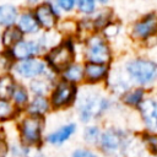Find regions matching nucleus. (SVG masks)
Returning a JSON list of instances; mask_svg holds the SVG:
<instances>
[{
	"label": "nucleus",
	"mask_w": 157,
	"mask_h": 157,
	"mask_svg": "<svg viewBox=\"0 0 157 157\" xmlns=\"http://www.w3.org/2000/svg\"><path fill=\"white\" fill-rule=\"evenodd\" d=\"M125 71L132 81L140 85H148L156 78L157 66L153 61L147 59H134L126 64Z\"/></svg>",
	"instance_id": "nucleus-1"
},
{
	"label": "nucleus",
	"mask_w": 157,
	"mask_h": 157,
	"mask_svg": "<svg viewBox=\"0 0 157 157\" xmlns=\"http://www.w3.org/2000/svg\"><path fill=\"white\" fill-rule=\"evenodd\" d=\"M109 107V101L99 94L88 93L85 94L78 104V114L82 121H90L91 119L102 114Z\"/></svg>",
	"instance_id": "nucleus-2"
},
{
	"label": "nucleus",
	"mask_w": 157,
	"mask_h": 157,
	"mask_svg": "<svg viewBox=\"0 0 157 157\" xmlns=\"http://www.w3.org/2000/svg\"><path fill=\"white\" fill-rule=\"evenodd\" d=\"M86 59L88 63H96V64H104L107 65L110 60V50L105 40L98 36H91L86 42Z\"/></svg>",
	"instance_id": "nucleus-3"
},
{
	"label": "nucleus",
	"mask_w": 157,
	"mask_h": 157,
	"mask_svg": "<svg viewBox=\"0 0 157 157\" xmlns=\"http://www.w3.org/2000/svg\"><path fill=\"white\" fill-rule=\"evenodd\" d=\"M74 59V47L71 42H64L54 47L47 55V61L50 67L56 71L66 69Z\"/></svg>",
	"instance_id": "nucleus-4"
},
{
	"label": "nucleus",
	"mask_w": 157,
	"mask_h": 157,
	"mask_svg": "<svg viewBox=\"0 0 157 157\" xmlns=\"http://www.w3.org/2000/svg\"><path fill=\"white\" fill-rule=\"evenodd\" d=\"M43 120L37 115H28L20 124V135L23 144L32 146L40 141Z\"/></svg>",
	"instance_id": "nucleus-5"
},
{
	"label": "nucleus",
	"mask_w": 157,
	"mask_h": 157,
	"mask_svg": "<svg viewBox=\"0 0 157 157\" xmlns=\"http://www.w3.org/2000/svg\"><path fill=\"white\" fill-rule=\"evenodd\" d=\"M101 148L109 155H117L123 152L125 146L128 145L126 135L118 129H107L99 137Z\"/></svg>",
	"instance_id": "nucleus-6"
},
{
	"label": "nucleus",
	"mask_w": 157,
	"mask_h": 157,
	"mask_svg": "<svg viewBox=\"0 0 157 157\" xmlns=\"http://www.w3.org/2000/svg\"><path fill=\"white\" fill-rule=\"evenodd\" d=\"M75 93H76V88L74 83L67 82V81H61L58 83V86L53 91L50 103L55 108L66 107L74 101Z\"/></svg>",
	"instance_id": "nucleus-7"
},
{
	"label": "nucleus",
	"mask_w": 157,
	"mask_h": 157,
	"mask_svg": "<svg viewBox=\"0 0 157 157\" xmlns=\"http://www.w3.org/2000/svg\"><path fill=\"white\" fill-rule=\"evenodd\" d=\"M15 72L23 78H37L45 71V64L38 59H26L21 60L13 66Z\"/></svg>",
	"instance_id": "nucleus-8"
},
{
	"label": "nucleus",
	"mask_w": 157,
	"mask_h": 157,
	"mask_svg": "<svg viewBox=\"0 0 157 157\" xmlns=\"http://www.w3.org/2000/svg\"><path fill=\"white\" fill-rule=\"evenodd\" d=\"M10 52V56L17 60H26V59H31L33 55L38 54L39 52H42L43 45L42 43L34 42V40H20L17 42L15 45H12Z\"/></svg>",
	"instance_id": "nucleus-9"
},
{
	"label": "nucleus",
	"mask_w": 157,
	"mask_h": 157,
	"mask_svg": "<svg viewBox=\"0 0 157 157\" xmlns=\"http://www.w3.org/2000/svg\"><path fill=\"white\" fill-rule=\"evenodd\" d=\"M34 17L39 25V27H43L45 29H52L56 23L58 13L55 11V7L49 2H43L37 6L34 11Z\"/></svg>",
	"instance_id": "nucleus-10"
},
{
	"label": "nucleus",
	"mask_w": 157,
	"mask_h": 157,
	"mask_svg": "<svg viewBox=\"0 0 157 157\" xmlns=\"http://www.w3.org/2000/svg\"><path fill=\"white\" fill-rule=\"evenodd\" d=\"M139 110L146 128L153 134L156 131V124H157V105L155 99L152 98L142 99L139 103Z\"/></svg>",
	"instance_id": "nucleus-11"
},
{
	"label": "nucleus",
	"mask_w": 157,
	"mask_h": 157,
	"mask_svg": "<svg viewBox=\"0 0 157 157\" xmlns=\"http://www.w3.org/2000/svg\"><path fill=\"white\" fill-rule=\"evenodd\" d=\"M156 16L153 13L146 16L141 21L136 22L132 27V36L137 39H146L156 32Z\"/></svg>",
	"instance_id": "nucleus-12"
},
{
	"label": "nucleus",
	"mask_w": 157,
	"mask_h": 157,
	"mask_svg": "<svg viewBox=\"0 0 157 157\" xmlns=\"http://www.w3.org/2000/svg\"><path fill=\"white\" fill-rule=\"evenodd\" d=\"M76 130V125L74 123H70L67 125H64L61 128H59L58 130L50 132L48 136H47V141L48 144L50 145H54V146H60L63 145L66 140H69L74 132Z\"/></svg>",
	"instance_id": "nucleus-13"
},
{
	"label": "nucleus",
	"mask_w": 157,
	"mask_h": 157,
	"mask_svg": "<svg viewBox=\"0 0 157 157\" xmlns=\"http://www.w3.org/2000/svg\"><path fill=\"white\" fill-rule=\"evenodd\" d=\"M108 75V67L104 64H96L88 63L83 67V76H86L87 81L90 82H98L103 80Z\"/></svg>",
	"instance_id": "nucleus-14"
},
{
	"label": "nucleus",
	"mask_w": 157,
	"mask_h": 157,
	"mask_svg": "<svg viewBox=\"0 0 157 157\" xmlns=\"http://www.w3.org/2000/svg\"><path fill=\"white\" fill-rule=\"evenodd\" d=\"M17 28L21 31V33L33 34L39 31V25L33 13L23 12L17 20Z\"/></svg>",
	"instance_id": "nucleus-15"
},
{
	"label": "nucleus",
	"mask_w": 157,
	"mask_h": 157,
	"mask_svg": "<svg viewBox=\"0 0 157 157\" xmlns=\"http://www.w3.org/2000/svg\"><path fill=\"white\" fill-rule=\"evenodd\" d=\"M49 101L44 97V96H36L31 103H28L27 110L31 115H37V117H42L43 114H45L49 110Z\"/></svg>",
	"instance_id": "nucleus-16"
},
{
	"label": "nucleus",
	"mask_w": 157,
	"mask_h": 157,
	"mask_svg": "<svg viewBox=\"0 0 157 157\" xmlns=\"http://www.w3.org/2000/svg\"><path fill=\"white\" fill-rule=\"evenodd\" d=\"M17 20V9L11 4L0 5V26H13Z\"/></svg>",
	"instance_id": "nucleus-17"
},
{
	"label": "nucleus",
	"mask_w": 157,
	"mask_h": 157,
	"mask_svg": "<svg viewBox=\"0 0 157 157\" xmlns=\"http://www.w3.org/2000/svg\"><path fill=\"white\" fill-rule=\"evenodd\" d=\"M15 86H16V83H15L12 75H10V74L1 75L0 76V99L9 101L12 96Z\"/></svg>",
	"instance_id": "nucleus-18"
},
{
	"label": "nucleus",
	"mask_w": 157,
	"mask_h": 157,
	"mask_svg": "<svg viewBox=\"0 0 157 157\" xmlns=\"http://www.w3.org/2000/svg\"><path fill=\"white\" fill-rule=\"evenodd\" d=\"M21 39H22V33L15 26H9L2 32V36H1V43L4 47H7V48H11Z\"/></svg>",
	"instance_id": "nucleus-19"
},
{
	"label": "nucleus",
	"mask_w": 157,
	"mask_h": 157,
	"mask_svg": "<svg viewBox=\"0 0 157 157\" xmlns=\"http://www.w3.org/2000/svg\"><path fill=\"white\" fill-rule=\"evenodd\" d=\"M63 76L67 82H78L83 77V67L80 64H70L63 71Z\"/></svg>",
	"instance_id": "nucleus-20"
},
{
	"label": "nucleus",
	"mask_w": 157,
	"mask_h": 157,
	"mask_svg": "<svg viewBox=\"0 0 157 157\" xmlns=\"http://www.w3.org/2000/svg\"><path fill=\"white\" fill-rule=\"evenodd\" d=\"M142 98H144V91L141 88H134L131 91H128L124 94L123 101L128 105H139Z\"/></svg>",
	"instance_id": "nucleus-21"
},
{
	"label": "nucleus",
	"mask_w": 157,
	"mask_h": 157,
	"mask_svg": "<svg viewBox=\"0 0 157 157\" xmlns=\"http://www.w3.org/2000/svg\"><path fill=\"white\" fill-rule=\"evenodd\" d=\"M11 98L13 99L15 104L18 107H23L28 103V93L23 86H15Z\"/></svg>",
	"instance_id": "nucleus-22"
},
{
	"label": "nucleus",
	"mask_w": 157,
	"mask_h": 157,
	"mask_svg": "<svg viewBox=\"0 0 157 157\" xmlns=\"http://www.w3.org/2000/svg\"><path fill=\"white\" fill-rule=\"evenodd\" d=\"M50 88V85L47 80H40V78H36L32 81L31 83V91L33 93H36L37 96H44Z\"/></svg>",
	"instance_id": "nucleus-23"
},
{
	"label": "nucleus",
	"mask_w": 157,
	"mask_h": 157,
	"mask_svg": "<svg viewBox=\"0 0 157 157\" xmlns=\"http://www.w3.org/2000/svg\"><path fill=\"white\" fill-rule=\"evenodd\" d=\"M99 137H101L99 129L94 125L87 126L83 131V139L87 144H96L97 141H99Z\"/></svg>",
	"instance_id": "nucleus-24"
},
{
	"label": "nucleus",
	"mask_w": 157,
	"mask_h": 157,
	"mask_svg": "<svg viewBox=\"0 0 157 157\" xmlns=\"http://www.w3.org/2000/svg\"><path fill=\"white\" fill-rule=\"evenodd\" d=\"M75 5L80 12L86 15H90L96 10V0H76Z\"/></svg>",
	"instance_id": "nucleus-25"
},
{
	"label": "nucleus",
	"mask_w": 157,
	"mask_h": 157,
	"mask_svg": "<svg viewBox=\"0 0 157 157\" xmlns=\"http://www.w3.org/2000/svg\"><path fill=\"white\" fill-rule=\"evenodd\" d=\"M13 114V107L7 101L0 99V120H5L11 118Z\"/></svg>",
	"instance_id": "nucleus-26"
},
{
	"label": "nucleus",
	"mask_w": 157,
	"mask_h": 157,
	"mask_svg": "<svg viewBox=\"0 0 157 157\" xmlns=\"http://www.w3.org/2000/svg\"><path fill=\"white\" fill-rule=\"evenodd\" d=\"M76 0H56V5L63 10V11H71L75 7Z\"/></svg>",
	"instance_id": "nucleus-27"
},
{
	"label": "nucleus",
	"mask_w": 157,
	"mask_h": 157,
	"mask_svg": "<svg viewBox=\"0 0 157 157\" xmlns=\"http://www.w3.org/2000/svg\"><path fill=\"white\" fill-rule=\"evenodd\" d=\"M72 157H98V156L88 150H77L74 152Z\"/></svg>",
	"instance_id": "nucleus-28"
},
{
	"label": "nucleus",
	"mask_w": 157,
	"mask_h": 157,
	"mask_svg": "<svg viewBox=\"0 0 157 157\" xmlns=\"http://www.w3.org/2000/svg\"><path fill=\"white\" fill-rule=\"evenodd\" d=\"M9 152V146L4 139H0V157H6Z\"/></svg>",
	"instance_id": "nucleus-29"
},
{
	"label": "nucleus",
	"mask_w": 157,
	"mask_h": 157,
	"mask_svg": "<svg viewBox=\"0 0 157 157\" xmlns=\"http://www.w3.org/2000/svg\"><path fill=\"white\" fill-rule=\"evenodd\" d=\"M98 1H99L101 4H107V2L109 1V0H98Z\"/></svg>",
	"instance_id": "nucleus-30"
},
{
	"label": "nucleus",
	"mask_w": 157,
	"mask_h": 157,
	"mask_svg": "<svg viewBox=\"0 0 157 157\" xmlns=\"http://www.w3.org/2000/svg\"><path fill=\"white\" fill-rule=\"evenodd\" d=\"M27 1H29V2H34V1H37V0H27Z\"/></svg>",
	"instance_id": "nucleus-31"
}]
</instances>
